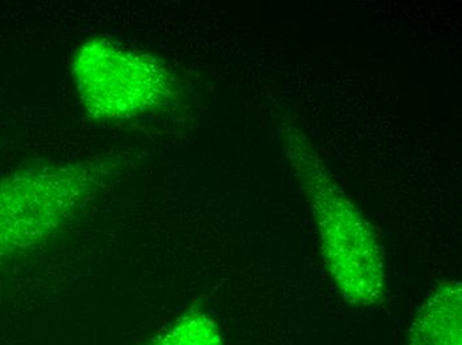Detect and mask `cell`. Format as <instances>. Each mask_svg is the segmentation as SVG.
<instances>
[{"label":"cell","instance_id":"277c9868","mask_svg":"<svg viewBox=\"0 0 462 345\" xmlns=\"http://www.w3.org/2000/svg\"><path fill=\"white\" fill-rule=\"evenodd\" d=\"M461 313V283L445 280L417 313L407 345H462Z\"/></svg>","mask_w":462,"mask_h":345},{"label":"cell","instance_id":"5b68a950","mask_svg":"<svg viewBox=\"0 0 462 345\" xmlns=\"http://www.w3.org/2000/svg\"><path fill=\"white\" fill-rule=\"evenodd\" d=\"M146 345H225L217 322L199 308H190Z\"/></svg>","mask_w":462,"mask_h":345},{"label":"cell","instance_id":"3957f363","mask_svg":"<svg viewBox=\"0 0 462 345\" xmlns=\"http://www.w3.org/2000/svg\"><path fill=\"white\" fill-rule=\"evenodd\" d=\"M70 77L81 108L98 123L152 116L181 95L179 77L162 59L106 36L79 44L70 59Z\"/></svg>","mask_w":462,"mask_h":345},{"label":"cell","instance_id":"6da1fadb","mask_svg":"<svg viewBox=\"0 0 462 345\" xmlns=\"http://www.w3.org/2000/svg\"><path fill=\"white\" fill-rule=\"evenodd\" d=\"M281 136L286 159L311 206L324 265L335 286L354 307L379 304L387 277L384 251L374 227L300 126L284 123Z\"/></svg>","mask_w":462,"mask_h":345},{"label":"cell","instance_id":"7a4b0ae2","mask_svg":"<svg viewBox=\"0 0 462 345\" xmlns=\"http://www.w3.org/2000/svg\"><path fill=\"white\" fill-rule=\"evenodd\" d=\"M116 159L42 162L0 177V266L46 246L111 185Z\"/></svg>","mask_w":462,"mask_h":345}]
</instances>
